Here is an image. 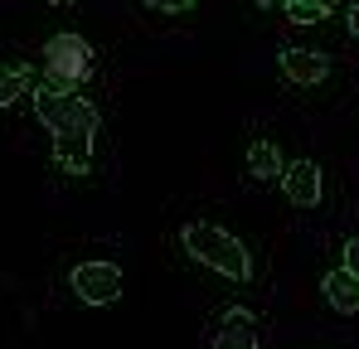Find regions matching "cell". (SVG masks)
Listing matches in <instances>:
<instances>
[{"instance_id": "cell-1", "label": "cell", "mask_w": 359, "mask_h": 349, "mask_svg": "<svg viewBox=\"0 0 359 349\" xmlns=\"http://www.w3.org/2000/svg\"><path fill=\"white\" fill-rule=\"evenodd\" d=\"M34 116L49 126L54 136V160L68 174H88L93 170V136L102 126L97 107L78 93H63V88H39L34 93Z\"/></svg>"}, {"instance_id": "cell-2", "label": "cell", "mask_w": 359, "mask_h": 349, "mask_svg": "<svg viewBox=\"0 0 359 349\" xmlns=\"http://www.w3.org/2000/svg\"><path fill=\"white\" fill-rule=\"evenodd\" d=\"M184 252H189L194 262H204L209 272L229 277V282H248V272H252L248 247H243L229 228H219V224H189V228H184Z\"/></svg>"}, {"instance_id": "cell-3", "label": "cell", "mask_w": 359, "mask_h": 349, "mask_svg": "<svg viewBox=\"0 0 359 349\" xmlns=\"http://www.w3.org/2000/svg\"><path fill=\"white\" fill-rule=\"evenodd\" d=\"M44 78H49V88L78 93L93 78V44L83 34H54L44 44Z\"/></svg>"}, {"instance_id": "cell-4", "label": "cell", "mask_w": 359, "mask_h": 349, "mask_svg": "<svg viewBox=\"0 0 359 349\" xmlns=\"http://www.w3.org/2000/svg\"><path fill=\"white\" fill-rule=\"evenodd\" d=\"M73 291L88 306H112L121 296V267L117 262H78L73 267Z\"/></svg>"}, {"instance_id": "cell-5", "label": "cell", "mask_w": 359, "mask_h": 349, "mask_svg": "<svg viewBox=\"0 0 359 349\" xmlns=\"http://www.w3.org/2000/svg\"><path fill=\"white\" fill-rule=\"evenodd\" d=\"M209 349H257V320H252V310H243V306L224 310Z\"/></svg>"}, {"instance_id": "cell-6", "label": "cell", "mask_w": 359, "mask_h": 349, "mask_svg": "<svg viewBox=\"0 0 359 349\" xmlns=\"http://www.w3.org/2000/svg\"><path fill=\"white\" fill-rule=\"evenodd\" d=\"M325 73H330V58L316 54V49H287V54H282V78L297 83V88L325 83Z\"/></svg>"}, {"instance_id": "cell-7", "label": "cell", "mask_w": 359, "mask_h": 349, "mask_svg": "<svg viewBox=\"0 0 359 349\" xmlns=\"http://www.w3.org/2000/svg\"><path fill=\"white\" fill-rule=\"evenodd\" d=\"M282 189H287V199H292L297 209H316V204H320V165H316V160H297V165H287Z\"/></svg>"}, {"instance_id": "cell-8", "label": "cell", "mask_w": 359, "mask_h": 349, "mask_svg": "<svg viewBox=\"0 0 359 349\" xmlns=\"http://www.w3.org/2000/svg\"><path fill=\"white\" fill-rule=\"evenodd\" d=\"M320 291H325V301H330L340 315H355V310H359V277L350 272V267L330 272V277L320 282Z\"/></svg>"}, {"instance_id": "cell-9", "label": "cell", "mask_w": 359, "mask_h": 349, "mask_svg": "<svg viewBox=\"0 0 359 349\" xmlns=\"http://www.w3.org/2000/svg\"><path fill=\"white\" fill-rule=\"evenodd\" d=\"M248 174H252L257 184L282 179V174H287V165H282V151H277L272 141H252V146H248Z\"/></svg>"}, {"instance_id": "cell-10", "label": "cell", "mask_w": 359, "mask_h": 349, "mask_svg": "<svg viewBox=\"0 0 359 349\" xmlns=\"http://www.w3.org/2000/svg\"><path fill=\"white\" fill-rule=\"evenodd\" d=\"M29 88H34V73H29V68H20V63H0V107L20 102Z\"/></svg>"}, {"instance_id": "cell-11", "label": "cell", "mask_w": 359, "mask_h": 349, "mask_svg": "<svg viewBox=\"0 0 359 349\" xmlns=\"http://www.w3.org/2000/svg\"><path fill=\"white\" fill-rule=\"evenodd\" d=\"M335 10V0H292L287 5V15L297 20V25H316V20H325Z\"/></svg>"}, {"instance_id": "cell-12", "label": "cell", "mask_w": 359, "mask_h": 349, "mask_svg": "<svg viewBox=\"0 0 359 349\" xmlns=\"http://www.w3.org/2000/svg\"><path fill=\"white\" fill-rule=\"evenodd\" d=\"M141 5H151V10H161V15H180V10H189L194 0H141Z\"/></svg>"}, {"instance_id": "cell-13", "label": "cell", "mask_w": 359, "mask_h": 349, "mask_svg": "<svg viewBox=\"0 0 359 349\" xmlns=\"http://www.w3.org/2000/svg\"><path fill=\"white\" fill-rule=\"evenodd\" d=\"M345 267L359 277V238H350V242H345Z\"/></svg>"}, {"instance_id": "cell-14", "label": "cell", "mask_w": 359, "mask_h": 349, "mask_svg": "<svg viewBox=\"0 0 359 349\" xmlns=\"http://www.w3.org/2000/svg\"><path fill=\"white\" fill-rule=\"evenodd\" d=\"M345 25H350V34H355V39H359V0H355V5H350V20H345Z\"/></svg>"}, {"instance_id": "cell-15", "label": "cell", "mask_w": 359, "mask_h": 349, "mask_svg": "<svg viewBox=\"0 0 359 349\" xmlns=\"http://www.w3.org/2000/svg\"><path fill=\"white\" fill-rule=\"evenodd\" d=\"M257 5H262V10H287L292 0H257Z\"/></svg>"}, {"instance_id": "cell-16", "label": "cell", "mask_w": 359, "mask_h": 349, "mask_svg": "<svg viewBox=\"0 0 359 349\" xmlns=\"http://www.w3.org/2000/svg\"><path fill=\"white\" fill-rule=\"evenodd\" d=\"M44 5H73V0H44Z\"/></svg>"}, {"instance_id": "cell-17", "label": "cell", "mask_w": 359, "mask_h": 349, "mask_svg": "<svg viewBox=\"0 0 359 349\" xmlns=\"http://www.w3.org/2000/svg\"><path fill=\"white\" fill-rule=\"evenodd\" d=\"M311 349H320V345H311Z\"/></svg>"}]
</instances>
